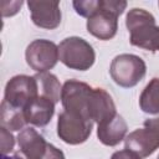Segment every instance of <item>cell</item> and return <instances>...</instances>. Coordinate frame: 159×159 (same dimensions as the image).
Here are the masks:
<instances>
[{
    "mask_svg": "<svg viewBox=\"0 0 159 159\" xmlns=\"http://www.w3.org/2000/svg\"><path fill=\"white\" fill-rule=\"evenodd\" d=\"M43 159H65V154H63V152L61 149H58L55 145L48 143V147L46 149Z\"/></svg>",
    "mask_w": 159,
    "mask_h": 159,
    "instance_id": "ffe728a7",
    "label": "cell"
},
{
    "mask_svg": "<svg viewBox=\"0 0 159 159\" xmlns=\"http://www.w3.org/2000/svg\"><path fill=\"white\" fill-rule=\"evenodd\" d=\"M19 153L25 158L43 159L48 143L32 127H26L17 134Z\"/></svg>",
    "mask_w": 159,
    "mask_h": 159,
    "instance_id": "7c38bea8",
    "label": "cell"
},
{
    "mask_svg": "<svg viewBox=\"0 0 159 159\" xmlns=\"http://www.w3.org/2000/svg\"><path fill=\"white\" fill-rule=\"evenodd\" d=\"M72 5L78 15L88 19L99 9L101 0H76Z\"/></svg>",
    "mask_w": 159,
    "mask_h": 159,
    "instance_id": "ac0fdd59",
    "label": "cell"
},
{
    "mask_svg": "<svg viewBox=\"0 0 159 159\" xmlns=\"http://www.w3.org/2000/svg\"><path fill=\"white\" fill-rule=\"evenodd\" d=\"M93 120L71 111H63L57 119V135L67 144L77 145L84 143L92 133Z\"/></svg>",
    "mask_w": 159,
    "mask_h": 159,
    "instance_id": "5b68a950",
    "label": "cell"
},
{
    "mask_svg": "<svg viewBox=\"0 0 159 159\" xmlns=\"http://www.w3.org/2000/svg\"><path fill=\"white\" fill-rule=\"evenodd\" d=\"M125 7L124 0H101L99 9L87 19V31L102 41L113 39L118 30V16Z\"/></svg>",
    "mask_w": 159,
    "mask_h": 159,
    "instance_id": "7a4b0ae2",
    "label": "cell"
},
{
    "mask_svg": "<svg viewBox=\"0 0 159 159\" xmlns=\"http://www.w3.org/2000/svg\"><path fill=\"white\" fill-rule=\"evenodd\" d=\"M147 73L145 62L137 55L122 53L116 56L109 67L112 80L123 88L137 86Z\"/></svg>",
    "mask_w": 159,
    "mask_h": 159,
    "instance_id": "277c9868",
    "label": "cell"
},
{
    "mask_svg": "<svg viewBox=\"0 0 159 159\" xmlns=\"http://www.w3.org/2000/svg\"><path fill=\"white\" fill-rule=\"evenodd\" d=\"M125 26L130 34V45L152 52L159 51V26L149 11L139 7L130 9L125 16Z\"/></svg>",
    "mask_w": 159,
    "mask_h": 159,
    "instance_id": "6da1fadb",
    "label": "cell"
},
{
    "mask_svg": "<svg viewBox=\"0 0 159 159\" xmlns=\"http://www.w3.org/2000/svg\"><path fill=\"white\" fill-rule=\"evenodd\" d=\"M127 130V122L118 113L114 117L97 124V137L99 142L107 147H114L125 139Z\"/></svg>",
    "mask_w": 159,
    "mask_h": 159,
    "instance_id": "5bb4252c",
    "label": "cell"
},
{
    "mask_svg": "<svg viewBox=\"0 0 159 159\" xmlns=\"http://www.w3.org/2000/svg\"><path fill=\"white\" fill-rule=\"evenodd\" d=\"M26 63L34 71L42 73L53 68L60 60L58 46L45 39H37L29 43L25 51Z\"/></svg>",
    "mask_w": 159,
    "mask_h": 159,
    "instance_id": "52a82bcc",
    "label": "cell"
},
{
    "mask_svg": "<svg viewBox=\"0 0 159 159\" xmlns=\"http://www.w3.org/2000/svg\"><path fill=\"white\" fill-rule=\"evenodd\" d=\"M16 154H17V157H19V159H32V158H25V157H24V155H21V154L19 153V152H17Z\"/></svg>",
    "mask_w": 159,
    "mask_h": 159,
    "instance_id": "603a6c76",
    "label": "cell"
},
{
    "mask_svg": "<svg viewBox=\"0 0 159 159\" xmlns=\"http://www.w3.org/2000/svg\"><path fill=\"white\" fill-rule=\"evenodd\" d=\"M116 114V104L111 94L103 88H93L88 106V116L93 123L99 124Z\"/></svg>",
    "mask_w": 159,
    "mask_h": 159,
    "instance_id": "8fae6325",
    "label": "cell"
},
{
    "mask_svg": "<svg viewBox=\"0 0 159 159\" xmlns=\"http://www.w3.org/2000/svg\"><path fill=\"white\" fill-rule=\"evenodd\" d=\"M35 78L39 86V96L46 97L51 99L53 103H57L58 101H61L62 86L58 78L53 73H50V72L37 73L35 75Z\"/></svg>",
    "mask_w": 159,
    "mask_h": 159,
    "instance_id": "9a60e30c",
    "label": "cell"
},
{
    "mask_svg": "<svg viewBox=\"0 0 159 159\" xmlns=\"http://www.w3.org/2000/svg\"><path fill=\"white\" fill-rule=\"evenodd\" d=\"M0 132H1V155H7V153L12 152L14 149L15 138L11 134V132L4 127H1Z\"/></svg>",
    "mask_w": 159,
    "mask_h": 159,
    "instance_id": "d6986e66",
    "label": "cell"
},
{
    "mask_svg": "<svg viewBox=\"0 0 159 159\" xmlns=\"http://www.w3.org/2000/svg\"><path fill=\"white\" fill-rule=\"evenodd\" d=\"M139 107L144 113L159 114V78H152L139 97Z\"/></svg>",
    "mask_w": 159,
    "mask_h": 159,
    "instance_id": "e0dca14e",
    "label": "cell"
},
{
    "mask_svg": "<svg viewBox=\"0 0 159 159\" xmlns=\"http://www.w3.org/2000/svg\"><path fill=\"white\" fill-rule=\"evenodd\" d=\"M37 96L39 86L35 76L16 75L11 77L5 86L4 101L14 108L24 109L26 104Z\"/></svg>",
    "mask_w": 159,
    "mask_h": 159,
    "instance_id": "ba28073f",
    "label": "cell"
},
{
    "mask_svg": "<svg viewBox=\"0 0 159 159\" xmlns=\"http://www.w3.org/2000/svg\"><path fill=\"white\" fill-rule=\"evenodd\" d=\"M0 123H1V127L6 128L10 132L22 130L24 127L27 124L24 116V109L14 108L4 99L0 107Z\"/></svg>",
    "mask_w": 159,
    "mask_h": 159,
    "instance_id": "2e32d148",
    "label": "cell"
},
{
    "mask_svg": "<svg viewBox=\"0 0 159 159\" xmlns=\"http://www.w3.org/2000/svg\"><path fill=\"white\" fill-rule=\"evenodd\" d=\"M1 159H19V157H17V154L15 153L12 157H9V155H1Z\"/></svg>",
    "mask_w": 159,
    "mask_h": 159,
    "instance_id": "7402d4cb",
    "label": "cell"
},
{
    "mask_svg": "<svg viewBox=\"0 0 159 159\" xmlns=\"http://www.w3.org/2000/svg\"><path fill=\"white\" fill-rule=\"evenodd\" d=\"M111 159H142V158L138 157L135 153L128 150V149H123V150L114 152V153L112 154Z\"/></svg>",
    "mask_w": 159,
    "mask_h": 159,
    "instance_id": "44dd1931",
    "label": "cell"
},
{
    "mask_svg": "<svg viewBox=\"0 0 159 159\" xmlns=\"http://www.w3.org/2000/svg\"><path fill=\"white\" fill-rule=\"evenodd\" d=\"M158 6H159V1H158Z\"/></svg>",
    "mask_w": 159,
    "mask_h": 159,
    "instance_id": "d4e9b609",
    "label": "cell"
},
{
    "mask_svg": "<svg viewBox=\"0 0 159 159\" xmlns=\"http://www.w3.org/2000/svg\"><path fill=\"white\" fill-rule=\"evenodd\" d=\"M124 145L140 158L152 155L159 148V117L147 119L143 128L130 132L125 137Z\"/></svg>",
    "mask_w": 159,
    "mask_h": 159,
    "instance_id": "8992f818",
    "label": "cell"
},
{
    "mask_svg": "<svg viewBox=\"0 0 159 159\" xmlns=\"http://www.w3.org/2000/svg\"><path fill=\"white\" fill-rule=\"evenodd\" d=\"M55 104L56 103H53L51 99L42 96H37L36 98L31 99L24 108L26 122L36 127L47 125L53 117Z\"/></svg>",
    "mask_w": 159,
    "mask_h": 159,
    "instance_id": "4fadbf2b",
    "label": "cell"
},
{
    "mask_svg": "<svg viewBox=\"0 0 159 159\" xmlns=\"http://www.w3.org/2000/svg\"><path fill=\"white\" fill-rule=\"evenodd\" d=\"M32 22L41 29L53 30L61 24V9L58 1H27Z\"/></svg>",
    "mask_w": 159,
    "mask_h": 159,
    "instance_id": "30bf717a",
    "label": "cell"
},
{
    "mask_svg": "<svg viewBox=\"0 0 159 159\" xmlns=\"http://www.w3.org/2000/svg\"><path fill=\"white\" fill-rule=\"evenodd\" d=\"M157 159H159V154H158V157H157Z\"/></svg>",
    "mask_w": 159,
    "mask_h": 159,
    "instance_id": "cb8c5ba5",
    "label": "cell"
},
{
    "mask_svg": "<svg viewBox=\"0 0 159 159\" xmlns=\"http://www.w3.org/2000/svg\"><path fill=\"white\" fill-rule=\"evenodd\" d=\"M92 89L93 87H91L86 82H81L77 80H67L63 83L61 92V103L63 106V111L76 112L89 118L88 106Z\"/></svg>",
    "mask_w": 159,
    "mask_h": 159,
    "instance_id": "9c48e42d",
    "label": "cell"
},
{
    "mask_svg": "<svg viewBox=\"0 0 159 159\" xmlns=\"http://www.w3.org/2000/svg\"><path fill=\"white\" fill-rule=\"evenodd\" d=\"M60 61L71 70L87 71L96 61L93 47L84 39L71 36L62 40L58 45Z\"/></svg>",
    "mask_w": 159,
    "mask_h": 159,
    "instance_id": "3957f363",
    "label": "cell"
}]
</instances>
